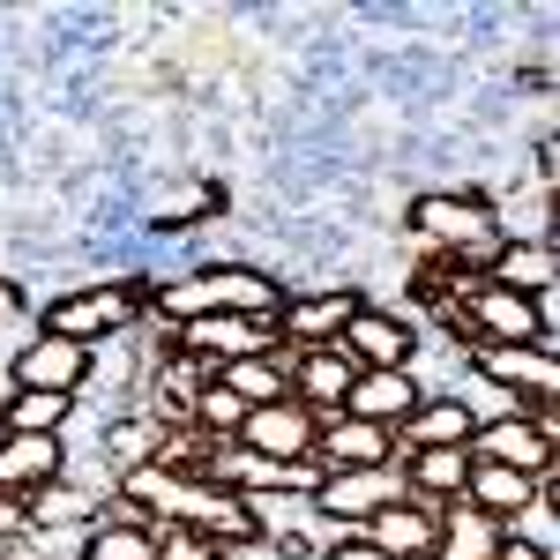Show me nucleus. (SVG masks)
<instances>
[{"label": "nucleus", "instance_id": "obj_25", "mask_svg": "<svg viewBox=\"0 0 560 560\" xmlns=\"http://www.w3.org/2000/svg\"><path fill=\"white\" fill-rule=\"evenodd\" d=\"M493 546H501V523H486L478 509H464V501H448V509H441L433 560H493Z\"/></svg>", "mask_w": 560, "mask_h": 560}, {"label": "nucleus", "instance_id": "obj_12", "mask_svg": "<svg viewBox=\"0 0 560 560\" xmlns=\"http://www.w3.org/2000/svg\"><path fill=\"white\" fill-rule=\"evenodd\" d=\"M456 306L471 314V329L486 337V345H546V351H553V329L538 322V300H523V292H501V284L478 277Z\"/></svg>", "mask_w": 560, "mask_h": 560}, {"label": "nucleus", "instance_id": "obj_15", "mask_svg": "<svg viewBox=\"0 0 560 560\" xmlns=\"http://www.w3.org/2000/svg\"><path fill=\"white\" fill-rule=\"evenodd\" d=\"M396 471H404V501H419V509H448V501H464L471 448H411V456H396Z\"/></svg>", "mask_w": 560, "mask_h": 560}, {"label": "nucleus", "instance_id": "obj_28", "mask_svg": "<svg viewBox=\"0 0 560 560\" xmlns=\"http://www.w3.org/2000/svg\"><path fill=\"white\" fill-rule=\"evenodd\" d=\"M501 538L530 546L538 560H560V509H553V493H538L523 516H509V523H501Z\"/></svg>", "mask_w": 560, "mask_h": 560}, {"label": "nucleus", "instance_id": "obj_23", "mask_svg": "<svg viewBox=\"0 0 560 560\" xmlns=\"http://www.w3.org/2000/svg\"><path fill=\"white\" fill-rule=\"evenodd\" d=\"M97 493H83L75 478H52L38 493H23V538H45V530H60V523H97Z\"/></svg>", "mask_w": 560, "mask_h": 560}, {"label": "nucleus", "instance_id": "obj_14", "mask_svg": "<svg viewBox=\"0 0 560 560\" xmlns=\"http://www.w3.org/2000/svg\"><path fill=\"white\" fill-rule=\"evenodd\" d=\"M52 478H68V448L60 433H0V493H38Z\"/></svg>", "mask_w": 560, "mask_h": 560}, {"label": "nucleus", "instance_id": "obj_8", "mask_svg": "<svg viewBox=\"0 0 560 560\" xmlns=\"http://www.w3.org/2000/svg\"><path fill=\"white\" fill-rule=\"evenodd\" d=\"M173 351L202 359V366H232L247 351H277V314H217V322H179L173 329Z\"/></svg>", "mask_w": 560, "mask_h": 560}, {"label": "nucleus", "instance_id": "obj_1", "mask_svg": "<svg viewBox=\"0 0 560 560\" xmlns=\"http://www.w3.org/2000/svg\"><path fill=\"white\" fill-rule=\"evenodd\" d=\"M277 284L247 269V261H202V269H187L173 284H150V314H165V322H217V314H277Z\"/></svg>", "mask_w": 560, "mask_h": 560}, {"label": "nucleus", "instance_id": "obj_18", "mask_svg": "<svg viewBox=\"0 0 560 560\" xmlns=\"http://www.w3.org/2000/svg\"><path fill=\"white\" fill-rule=\"evenodd\" d=\"M427 404V388H419V374H359L345 396V419H366V427H404L411 411Z\"/></svg>", "mask_w": 560, "mask_h": 560}, {"label": "nucleus", "instance_id": "obj_17", "mask_svg": "<svg viewBox=\"0 0 560 560\" xmlns=\"http://www.w3.org/2000/svg\"><path fill=\"white\" fill-rule=\"evenodd\" d=\"M486 284H501V292H523V300H538V292H553V240L546 232H509L501 247H493V261H486Z\"/></svg>", "mask_w": 560, "mask_h": 560}, {"label": "nucleus", "instance_id": "obj_16", "mask_svg": "<svg viewBox=\"0 0 560 560\" xmlns=\"http://www.w3.org/2000/svg\"><path fill=\"white\" fill-rule=\"evenodd\" d=\"M314 464H322V471H374V464H396V433L366 427V419H322Z\"/></svg>", "mask_w": 560, "mask_h": 560}, {"label": "nucleus", "instance_id": "obj_35", "mask_svg": "<svg viewBox=\"0 0 560 560\" xmlns=\"http://www.w3.org/2000/svg\"><path fill=\"white\" fill-rule=\"evenodd\" d=\"M493 560H538V553H530V546H516V538H501V546H493Z\"/></svg>", "mask_w": 560, "mask_h": 560}, {"label": "nucleus", "instance_id": "obj_2", "mask_svg": "<svg viewBox=\"0 0 560 560\" xmlns=\"http://www.w3.org/2000/svg\"><path fill=\"white\" fill-rule=\"evenodd\" d=\"M404 224L427 240L433 255H456L471 277H486V261H493V247L509 240V224H501V210L486 202V195H419L411 210H404Z\"/></svg>", "mask_w": 560, "mask_h": 560}, {"label": "nucleus", "instance_id": "obj_19", "mask_svg": "<svg viewBox=\"0 0 560 560\" xmlns=\"http://www.w3.org/2000/svg\"><path fill=\"white\" fill-rule=\"evenodd\" d=\"M433 530H441V509H419V501H396L388 516H374L359 538L382 560H433Z\"/></svg>", "mask_w": 560, "mask_h": 560}, {"label": "nucleus", "instance_id": "obj_22", "mask_svg": "<svg viewBox=\"0 0 560 560\" xmlns=\"http://www.w3.org/2000/svg\"><path fill=\"white\" fill-rule=\"evenodd\" d=\"M471 411L456 404V396H427L404 427H396V456H411V448H471Z\"/></svg>", "mask_w": 560, "mask_h": 560}, {"label": "nucleus", "instance_id": "obj_11", "mask_svg": "<svg viewBox=\"0 0 560 560\" xmlns=\"http://www.w3.org/2000/svg\"><path fill=\"white\" fill-rule=\"evenodd\" d=\"M359 292L351 284H329V292H300V300H277V345L284 351H314V345H337L345 322L359 314Z\"/></svg>", "mask_w": 560, "mask_h": 560}, {"label": "nucleus", "instance_id": "obj_4", "mask_svg": "<svg viewBox=\"0 0 560 560\" xmlns=\"http://www.w3.org/2000/svg\"><path fill=\"white\" fill-rule=\"evenodd\" d=\"M471 374L493 388H509L530 419H553V396H560V359L546 345H478L471 351Z\"/></svg>", "mask_w": 560, "mask_h": 560}, {"label": "nucleus", "instance_id": "obj_26", "mask_svg": "<svg viewBox=\"0 0 560 560\" xmlns=\"http://www.w3.org/2000/svg\"><path fill=\"white\" fill-rule=\"evenodd\" d=\"M75 411V396H38V388H8L0 404V433H60Z\"/></svg>", "mask_w": 560, "mask_h": 560}, {"label": "nucleus", "instance_id": "obj_24", "mask_svg": "<svg viewBox=\"0 0 560 560\" xmlns=\"http://www.w3.org/2000/svg\"><path fill=\"white\" fill-rule=\"evenodd\" d=\"M217 382L232 388L247 411H255V404H277V396H292V351H247V359L217 366Z\"/></svg>", "mask_w": 560, "mask_h": 560}, {"label": "nucleus", "instance_id": "obj_33", "mask_svg": "<svg viewBox=\"0 0 560 560\" xmlns=\"http://www.w3.org/2000/svg\"><path fill=\"white\" fill-rule=\"evenodd\" d=\"M23 314H31V300H23V284H8V277H0V322H23Z\"/></svg>", "mask_w": 560, "mask_h": 560}, {"label": "nucleus", "instance_id": "obj_13", "mask_svg": "<svg viewBox=\"0 0 560 560\" xmlns=\"http://www.w3.org/2000/svg\"><path fill=\"white\" fill-rule=\"evenodd\" d=\"M359 382V366L345 359V345L292 351V404H306L314 419H345V396Z\"/></svg>", "mask_w": 560, "mask_h": 560}, {"label": "nucleus", "instance_id": "obj_7", "mask_svg": "<svg viewBox=\"0 0 560 560\" xmlns=\"http://www.w3.org/2000/svg\"><path fill=\"white\" fill-rule=\"evenodd\" d=\"M314 441H322V419L292 404V396H277V404H255L240 433H232V448L240 456H261V464H314Z\"/></svg>", "mask_w": 560, "mask_h": 560}, {"label": "nucleus", "instance_id": "obj_5", "mask_svg": "<svg viewBox=\"0 0 560 560\" xmlns=\"http://www.w3.org/2000/svg\"><path fill=\"white\" fill-rule=\"evenodd\" d=\"M471 456H478V464H509V471L538 478L546 493H560L553 419H530V411H516V419H501V427H478V433H471Z\"/></svg>", "mask_w": 560, "mask_h": 560}, {"label": "nucleus", "instance_id": "obj_21", "mask_svg": "<svg viewBox=\"0 0 560 560\" xmlns=\"http://www.w3.org/2000/svg\"><path fill=\"white\" fill-rule=\"evenodd\" d=\"M173 433H179V427L150 419V411H128V419H113V427H105V441H97V448H105L113 478H128V471H142V464H165Z\"/></svg>", "mask_w": 560, "mask_h": 560}, {"label": "nucleus", "instance_id": "obj_34", "mask_svg": "<svg viewBox=\"0 0 560 560\" xmlns=\"http://www.w3.org/2000/svg\"><path fill=\"white\" fill-rule=\"evenodd\" d=\"M0 560H52V553H45L38 538H8V546H0Z\"/></svg>", "mask_w": 560, "mask_h": 560}, {"label": "nucleus", "instance_id": "obj_10", "mask_svg": "<svg viewBox=\"0 0 560 560\" xmlns=\"http://www.w3.org/2000/svg\"><path fill=\"white\" fill-rule=\"evenodd\" d=\"M83 382H90V351H83V345H68V337H52V329H38V337H23V345L8 351V388L75 396Z\"/></svg>", "mask_w": 560, "mask_h": 560}, {"label": "nucleus", "instance_id": "obj_27", "mask_svg": "<svg viewBox=\"0 0 560 560\" xmlns=\"http://www.w3.org/2000/svg\"><path fill=\"white\" fill-rule=\"evenodd\" d=\"M83 560H158V530L113 523L105 509H97V523H90V538H83Z\"/></svg>", "mask_w": 560, "mask_h": 560}, {"label": "nucleus", "instance_id": "obj_3", "mask_svg": "<svg viewBox=\"0 0 560 560\" xmlns=\"http://www.w3.org/2000/svg\"><path fill=\"white\" fill-rule=\"evenodd\" d=\"M135 322H150V277H113V284H83V292H68V300L45 306L38 329L52 337H68V345H113V337H128Z\"/></svg>", "mask_w": 560, "mask_h": 560}, {"label": "nucleus", "instance_id": "obj_6", "mask_svg": "<svg viewBox=\"0 0 560 560\" xmlns=\"http://www.w3.org/2000/svg\"><path fill=\"white\" fill-rule=\"evenodd\" d=\"M404 501V471L396 464H374V471H322L314 486V523H351V530H366L374 516H388Z\"/></svg>", "mask_w": 560, "mask_h": 560}, {"label": "nucleus", "instance_id": "obj_31", "mask_svg": "<svg viewBox=\"0 0 560 560\" xmlns=\"http://www.w3.org/2000/svg\"><path fill=\"white\" fill-rule=\"evenodd\" d=\"M322 560H382V553H374L359 530H345V538H329V546H322Z\"/></svg>", "mask_w": 560, "mask_h": 560}, {"label": "nucleus", "instance_id": "obj_9", "mask_svg": "<svg viewBox=\"0 0 560 560\" xmlns=\"http://www.w3.org/2000/svg\"><path fill=\"white\" fill-rule=\"evenodd\" d=\"M345 359L359 374H411V351H419V329L404 322V314H388V306H359L345 322Z\"/></svg>", "mask_w": 560, "mask_h": 560}, {"label": "nucleus", "instance_id": "obj_32", "mask_svg": "<svg viewBox=\"0 0 560 560\" xmlns=\"http://www.w3.org/2000/svg\"><path fill=\"white\" fill-rule=\"evenodd\" d=\"M8 538H23V501H15V493H0V546H8Z\"/></svg>", "mask_w": 560, "mask_h": 560}, {"label": "nucleus", "instance_id": "obj_20", "mask_svg": "<svg viewBox=\"0 0 560 560\" xmlns=\"http://www.w3.org/2000/svg\"><path fill=\"white\" fill-rule=\"evenodd\" d=\"M538 493H546L538 478L509 471V464H478V456H471V478H464V509H478L486 523H509V516H523V509H530Z\"/></svg>", "mask_w": 560, "mask_h": 560}, {"label": "nucleus", "instance_id": "obj_30", "mask_svg": "<svg viewBox=\"0 0 560 560\" xmlns=\"http://www.w3.org/2000/svg\"><path fill=\"white\" fill-rule=\"evenodd\" d=\"M158 560H217V538L187 530V523H165L158 530Z\"/></svg>", "mask_w": 560, "mask_h": 560}, {"label": "nucleus", "instance_id": "obj_29", "mask_svg": "<svg viewBox=\"0 0 560 560\" xmlns=\"http://www.w3.org/2000/svg\"><path fill=\"white\" fill-rule=\"evenodd\" d=\"M210 217H224V187H217V179H202V187H195L187 202H173V210L158 217L150 232H158V240H179V232H195V224H210Z\"/></svg>", "mask_w": 560, "mask_h": 560}]
</instances>
